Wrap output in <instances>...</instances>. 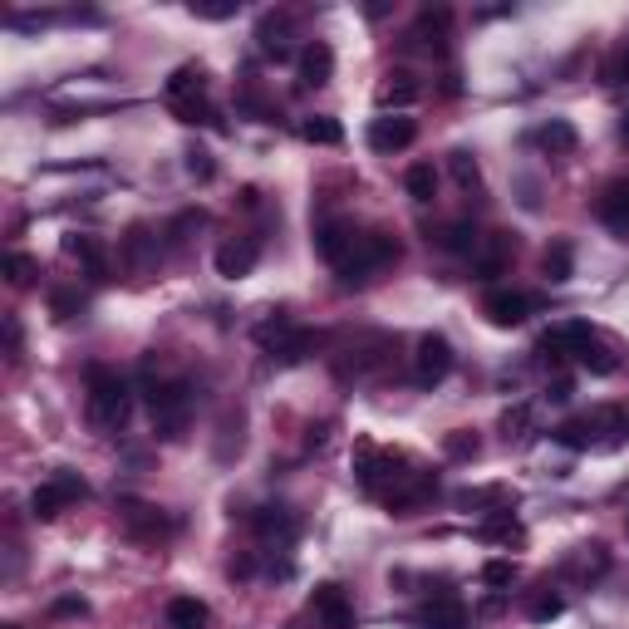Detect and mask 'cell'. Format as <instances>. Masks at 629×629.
I'll return each mask as SVG.
<instances>
[{
    "label": "cell",
    "instance_id": "6da1fadb",
    "mask_svg": "<svg viewBox=\"0 0 629 629\" xmlns=\"http://www.w3.org/2000/svg\"><path fill=\"white\" fill-rule=\"evenodd\" d=\"M128 413H133L128 384L118 379L114 369L94 364V369H89V423H94L99 433H123V428H128Z\"/></svg>",
    "mask_w": 629,
    "mask_h": 629
},
{
    "label": "cell",
    "instance_id": "7a4b0ae2",
    "mask_svg": "<svg viewBox=\"0 0 629 629\" xmlns=\"http://www.w3.org/2000/svg\"><path fill=\"white\" fill-rule=\"evenodd\" d=\"M148 418H153V433L163 443H182L187 428H192V384H182V379L148 384Z\"/></svg>",
    "mask_w": 629,
    "mask_h": 629
},
{
    "label": "cell",
    "instance_id": "3957f363",
    "mask_svg": "<svg viewBox=\"0 0 629 629\" xmlns=\"http://www.w3.org/2000/svg\"><path fill=\"white\" fill-rule=\"evenodd\" d=\"M389 261H399V241H394L389 231H364V236H359V246L349 251V261L340 266V281H344V286L369 281V276H374V271H384Z\"/></svg>",
    "mask_w": 629,
    "mask_h": 629
},
{
    "label": "cell",
    "instance_id": "277c9868",
    "mask_svg": "<svg viewBox=\"0 0 629 629\" xmlns=\"http://www.w3.org/2000/svg\"><path fill=\"white\" fill-rule=\"evenodd\" d=\"M84 497H89V482H84L79 472L59 467L50 482H40V487L30 492V512H35V521H55L64 507H74V502H84Z\"/></svg>",
    "mask_w": 629,
    "mask_h": 629
},
{
    "label": "cell",
    "instance_id": "5b68a950",
    "mask_svg": "<svg viewBox=\"0 0 629 629\" xmlns=\"http://www.w3.org/2000/svg\"><path fill=\"white\" fill-rule=\"evenodd\" d=\"M453 344L448 335H423L418 340V354H413V379L423 384V389H433V384H443L448 374H453Z\"/></svg>",
    "mask_w": 629,
    "mask_h": 629
},
{
    "label": "cell",
    "instance_id": "8992f818",
    "mask_svg": "<svg viewBox=\"0 0 629 629\" xmlns=\"http://www.w3.org/2000/svg\"><path fill=\"white\" fill-rule=\"evenodd\" d=\"M310 615L325 629H354V605H349L344 585H335V580H325V585L310 590Z\"/></svg>",
    "mask_w": 629,
    "mask_h": 629
},
{
    "label": "cell",
    "instance_id": "52a82bcc",
    "mask_svg": "<svg viewBox=\"0 0 629 629\" xmlns=\"http://www.w3.org/2000/svg\"><path fill=\"white\" fill-rule=\"evenodd\" d=\"M359 236H364V231H354V222L330 217V222H320V227H315V251H320V256L340 271L344 261H349V251L359 246Z\"/></svg>",
    "mask_w": 629,
    "mask_h": 629
},
{
    "label": "cell",
    "instance_id": "ba28073f",
    "mask_svg": "<svg viewBox=\"0 0 629 629\" xmlns=\"http://www.w3.org/2000/svg\"><path fill=\"white\" fill-rule=\"evenodd\" d=\"M531 310H536V300L521 295V290H492V295L482 300V315H487L497 330H516V325H526Z\"/></svg>",
    "mask_w": 629,
    "mask_h": 629
},
{
    "label": "cell",
    "instance_id": "9c48e42d",
    "mask_svg": "<svg viewBox=\"0 0 629 629\" xmlns=\"http://www.w3.org/2000/svg\"><path fill=\"white\" fill-rule=\"evenodd\" d=\"M364 138H369V148H374V153H403V148L418 138V123H413V118H403V114H384V118H374V123H369V133H364Z\"/></svg>",
    "mask_w": 629,
    "mask_h": 629
},
{
    "label": "cell",
    "instance_id": "30bf717a",
    "mask_svg": "<svg viewBox=\"0 0 629 629\" xmlns=\"http://www.w3.org/2000/svg\"><path fill=\"white\" fill-rule=\"evenodd\" d=\"M256 261H261V246L251 236H231L217 246V276H227V281H246L256 271Z\"/></svg>",
    "mask_w": 629,
    "mask_h": 629
},
{
    "label": "cell",
    "instance_id": "8fae6325",
    "mask_svg": "<svg viewBox=\"0 0 629 629\" xmlns=\"http://www.w3.org/2000/svg\"><path fill=\"white\" fill-rule=\"evenodd\" d=\"M123 526H128V536H138V541H163L172 531V521L158 507H143V502H123Z\"/></svg>",
    "mask_w": 629,
    "mask_h": 629
},
{
    "label": "cell",
    "instance_id": "7c38bea8",
    "mask_svg": "<svg viewBox=\"0 0 629 629\" xmlns=\"http://www.w3.org/2000/svg\"><path fill=\"white\" fill-rule=\"evenodd\" d=\"M418 629H467V605L458 595H433L423 610H418Z\"/></svg>",
    "mask_w": 629,
    "mask_h": 629
},
{
    "label": "cell",
    "instance_id": "4fadbf2b",
    "mask_svg": "<svg viewBox=\"0 0 629 629\" xmlns=\"http://www.w3.org/2000/svg\"><path fill=\"white\" fill-rule=\"evenodd\" d=\"M64 256H74L84 271H89V281H109V251L99 246V236H64Z\"/></svg>",
    "mask_w": 629,
    "mask_h": 629
},
{
    "label": "cell",
    "instance_id": "5bb4252c",
    "mask_svg": "<svg viewBox=\"0 0 629 629\" xmlns=\"http://www.w3.org/2000/svg\"><path fill=\"white\" fill-rule=\"evenodd\" d=\"M330 79H335V50H330L325 40H310V45L300 50V84L320 89V84H330Z\"/></svg>",
    "mask_w": 629,
    "mask_h": 629
},
{
    "label": "cell",
    "instance_id": "9a60e30c",
    "mask_svg": "<svg viewBox=\"0 0 629 629\" xmlns=\"http://www.w3.org/2000/svg\"><path fill=\"white\" fill-rule=\"evenodd\" d=\"M575 364H580L585 374H595V379H610V374L620 369V359H615V349H610V344L600 340L595 330H590V335L580 340V349H575Z\"/></svg>",
    "mask_w": 629,
    "mask_h": 629
},
{
    "label": "cell",
    "instance_id": "2e32d148",
    "mask_svg": "<svg viewBox=\"0 0 629 629\" xmlns=\"http://www.w3.org/2000/svg\"><path fill=\"white\" fill-rule=\"evenodd\" d=\"M600 222L615 231V236H629V177L605 187V197H600Z\"/></svg>",
    "mask_w": 629,
    "mask_h": 629
},
{
    "label": "cell",
    "instance_id": "e0dca14e",
    "mask_svg": "<svg viewBox=\"0 0 629 629\" xmlns=\"http://www.w3.org/2000/svg\"><path fill=\"white\" fill-rule=\"evenodd\" d=\"M448 25H453V10L438 5V10H418V25H413V40L423 50H443L448 45Z\"/></svg>",
    "mask_w": 629,
    "mask_h": 629
},
{
    "label": "cell",
    "instance_id": "ac0fdd59",
    "mask_svg": "<svg viewBox=\"0 0 629 629\" xmlns=\"http://www.w3.org/2000/svg\"><path fill=\"white\" fill-rule=\"evenodd\" d=\"M256 45L266 59H286L290 55V15H261L256 25Z\"/></svg>",
    "mask_w": 629,
    "mask_h": 629
},
{
    "label": "cell",
    "instance_id": "d6986e66",
    "mask_svg": "<svg viewBox=\"0 0 629 629\" xmlns=\"http://www.w3.org/2000/svg\"><path fill=\"white\" fill-rule=\"evenodd\" d=\"M207 625H212L207 600H197V595H177V600H168V629H207Z\"/></svg>",
    "mask_w": 629,
    "mask_h": 629
},
{
    "label": "cell",
    "instance_id": "ffe728a7",
    "mask_svg": "<svg viewBox=\"0 0 629 629\" xmlns=\"http://www.w3.org/2000/svg\"><path fill=\"white\" fill-rule=\"evenodd\" d=\"M202 94H207V69H202V64H182V69H172V79H168L172 104H192V99H202Z\"/></svg>",
    "mask_w": 629,
    "mask_h": 629
},
{
    "label": "cell",
    "instance_id": "44dd1931",
    "mask_svg": "<svg viewBox=\"0 0 629 629\" xmlns=\"http://www.w3.org/2000/svg\"><path fill=\"white\" fill-rule=\"evenodd\" d=\"M472 261H477V276H502L507 261H512V236H507V231H492L487 246H477Z\"/></svg>",
    "mask_w": 629,
    "mask_h": 629
},
{
    "label": "cell",
    "instance_id": "7402d4cb",
    "mask_svg": "<svg viewBox=\"0 0 629 629\" xmlns=\"http://www.w3.org/2000/svg\"><path fill=\"white\" fill-rule=\"evenodd\" d=\"M153 256H158V236H148V227H133L123 236V261H128L138 276L153 266Z\"/></svg>",
    "mask_w": 629,
    "mask_h": 629
},
{
    "label": "cell",
    "instance_id": "603a6c76",
    "mask_svg": "<svg viewBox=\"0 0 629 629\" xmlns=\"http://www.w3.org/2000/svg\"><path fill=\"white\" fill-rule=\"evenodd\" d=\"M536 143H541L546 153H556V158H561V153H575V148H580V133H575L566 118H551V123H541V128H536Z\"/></svg>",
    "mask_w": 629,
    "mask_h": 629
},
{
    "label": "cell",
    "instance_id": "cb8c5ba5",
    "mask_svg": "<svg viewBox=\"0 0 629 629\" xmlns=\"http://www.w3.org/2000/svg\"><path fill=\"white\" fill-rule=\"evenodd\" d=\"M556 443H561V448H571V453H585V448H595V443H600V428H595V418L585 413V418H571V423H561V428H556Z\"/></svg>",
    "mask_w": 629,
    "mask_h": 629
},
{
    "label": "cell",
    "instance_id": "d4e9b609",
    "mask_svg": "<svg viewBox=\"0 0 629 629\" xmlns=\"http://www.w3.org/2000/svg\"><path fill=\"white\" fill-rule=\"evenodd\" d=\"M541 271H546V281H551V286H566V281L575 276L571 241H556V246H546V256H541Z\"/></svg>",
    "mask_w": 629,
    "mask_h": 629
},
{
    "label": "cell",
    "instance_id": "484cf974",
    "mask_svg": "<svg viewBox=\"0 0 629 629\" xmlns=\"http://www.w3.org/2000/svg\"><path fill=\"white\" fill-rule=\"evenodd\" d=\"M566 571L580 575V580H600V575L610 571V556H605V546H575V556L566 561Z\"/></svg>",
    "mask_w": 629,
    "mask_h": 629
},
{
    "label": "cell",
    "instance_id": "4316f807",
    "mask_svg": "<svg viewBox=\"0 0 629 629\" xmlns=\"http://www.w3.org/2000/svg\"><path fill=\"white\" fill-rule=\"evenodd\" d=\"M300 138H305V143H320V148H340L344 128L330 114H315V118H300Z\"/></svg>",
    "mask_w": 629,
    "mask_h": 629
},
{
    "label": "cell",
    "instance_id": "83f0119b",
    "mask_svg": "<svg viewBox=\"0 0 629 629\" xmlns=\"http://www.w3.org/2000/svg\"><path fill=\"white\" fill-rule=\"evenodd\" d=\"M256 531H261L266 541L286 546L290 536H295V516H290L286 507H266V512H256Z\"/></svg>",
    "mask_w": 629,
    "mask_h": 629
},
{
    "label": "cell",
    "instance_id": "f1b7e54d",
    "mask_svg": "<svg viewBox=\"0 0 629 629\" xmlns=\"http://www.w3.org/2000/svg\"><path fill=\"white\" fill-rule=\"evenodd\" d=\"M403 187H408L413 202H433L438 197V168L433 163H413V168L403 172Z\"/></svg>",
    "mask_w": 629,
    "mask_h": 629
},
{
    "label": "cell",
    "instance_id": "f546056e",
    "mask_svg": "<svg viewBox=\"0 0 629 629\" xmlns=\"http://www.w3.org/2000/svg\"><path fill=\"white\" fill-rule=\"evenodd\" d=\"M413 99H418V84H413L408 74H389V79L379 84V104H384V109H408Z\"/></svg>",
    "mask_w": 629,
    "mask_h": 629
},
{
    "label": "cell",
    "instance_id": "4dcf8cb0",
    "mask_svg": "<svg viewBox=\"0 0 629 629\" xmlns=\"http://www.w3.org/2000/svg\"><path fill=\"white\" fill-rule=\"evenodd\" d=\"M477 246H482V236L472 222H448L443 227V251H453V256H477Z\"/></svg>",
    "mask_w": 629,
    "mask_h": 629
},
{
    "label": "cell",
    "instance_id": "1f68e13d",
    "mask_svg": "<svg viewBox=\"0 0 629 629\" xmlns=\"http://www.w3.org/2000/svg\"><path fill=\"white\" fill-rule=\"evenodd\" d=\"M561 610H566V600H561L556 590H536V595L526 600V620H531V625H551V620H561Z\"/></svg>",
    "mask_w": 629,
    "mask_h": 629
},
{
    "label": "cell",
    "instance_id": "d6a6232c",
    "mask_svg": "<svg viewBox=\"0 0 629 629\" xmlns=\"http://www.w3.org/2000/svg\"><path fill=\"white\" fill-rule=\"evenodd\" d=\"M590 418H595L600 433H610V443H625L629 438V408L625 403H610V408H600V413H590Z\"/></svg>",
    "mask_w": 629,
    "mask_h": 629
},
{
    "label": "cell",
    "instance_id": "836d02e7",
    "mask_svg": "<svg viewBox=\"0 0 629 629\" xmlns=\"http://www.w3.org/2000/svg\"><path fill=\"white\" fill-rule=\"evenodd\" d=\"M443 453H448V458H458V462H472L477 453H482V438H477V433H467V428H458V433H448V438H443Z\"/></svg>",
    "mask_w": 629,
    "mask_h": 629
},
{
    "label": "cell",
    "instance_id": "e575fe53",
    "mask_svg": "<svg viewBox=\"0 0 629 629\" xmlns=\"http://www.w3.org/2000/svg\"><path fill=\"white\" fill-rule=\"evenodd\" d=\"M35 271H40L35 256H25V251H10V256H5V281H10V286H30Z\"/></svg>",
    "mask_w": 629,
    "mask_h": 629
},
{
    "label": "cell",
    "instance_id": "d590c367",
    "mask_svg": "<svg viewBox=\"0 0 629 629\" xmlns=\"http://www.w3.org/2000/svg\"><path fill=\"white\" fill-rule=\"evenodd\" d=\"M448 163H453V177H458V187H477L482 182V168H477V158L458 148V153H448Z\"/></svg>",
    "mask_w": 629,
    "mask_h": 629
},
{
    "label": "cell",
    "instance_id": "8d00e7d4",
    "mask_svg": "<svg viewBox=\"0 0 629 629\" xmlns=\"http://www.w3.org/2000/svg\"><path fill=\"white\" fill-rule=\"evenodd\" d=\"M50 315H55V320L84 315V295H79V290H55V295H50Z\"/></svg>",
    "mask_w": 629,
    "mask_h": 629
},
{
    "label": "cell",
    "instance_id": "74e56055",
    "mask_svg": "<svg viewBox=\"0 0 629 629\" xmlns=\"http://www.w3.org/2000/svg\"><path fill=\"white\" fill-rule=\"evenodd\" d=\"M202 227H207V217H202V212H182V217L168 227V241H172V246H187V241H192V231H202Z\"/></svg>",
    "mask_w": 629,
    "mask_h": 629
},
{
    "label": "cell",
    "instance_id": "f35d334b",
    "mask_svg": "<svg viewBox=\"0 0 629 629\" xmlns=\"http://www.w3.org/2000/svg\"><path fill=\"white\" fill-rule=\"evenodd\" d=\"M512 580H516L512 561H487V566H482V585H492V590H507Z\"/></svg>",
    "mask_w": 629,
    "mask_h": 629
},
{
    "label": "cell",
    "instance_id": "ab89813d",
    "mask_svg": "<svg viewBox=\"0 0 629 629\" xmlns=\"http://www.w3.org/2000/svg\"><path fill=\"white\" fill-rule=\"evenodd\" d=\"M187 172H192V177H202V182H212V177H217L212 153H202V148H187Z\"/></svg>",
    "mask_w": 629,
    "mask_h": 629
},
{
    "label": "cell",
    "instance_id": "60d3db41",
    "mask_svg": "<svg viewBox=\"0 0 629 629\" xmlns=\"http://www.w3.org/2000/svg\"><path fill=\"white\" fill-rule=\"evenodd\" d=\"M526 423H531V408H526V403H516V408L502 413V433H507V438H521V428H526Z\"/></svg>",
    "mask_w": 629,
    "mask_h": 629
},
{
    "label": "cell",
    "instance_id": "b9f144b4",
    "mask_svg": "<svg viewBox=\"0 0 629 629\" xmlns=\"http://www.w3.org/2000/svg\"><path fill=\"white\" fill-rule=\"evenodd\" d=\"M172 109H177V118H182V123H217V114H212L202 99H192V104H172Z\"/></svg>",
    "mask_w": 629,
    "mask_h": 629
},
{
    "label": "cell",
    "instance_id": "7bdbcfd3",
    "mask_svg": "<svg viewBox=\"0 0 629 629\" xmlns=\"http://www.w3.org/2000/svg\"><path fill=\"white\" fill-rule=\"evenodd\" d=\"M192 15H202V20H231L236 15V5H202V0H192Z\"/></svg>",
    "mask_w": 629,
    "mask_h": 629
},
{
    "label": "cell",
    "instance_id": "ee69618b",
    "mask_svg": "<svg viewBox=\"0 0 629 629\" xmlns=\"http://www.w3.org/2000/svg\"><path fill=\"white\" fill-rule=\"evenodd\" d=\"M55 615H89V600H79V595H64V600H55Z\"/></svg>",
    "mask_w": 629,
    "mask_h": 629
},
{
    "label": "cell",
    "instance_id": "f6af8a7d",
    "mask_svg": "<svg viewBox=\"0 0 629 629\" xmlns=\"http://www.w3.org/2000/svg\"><path fill=\"white\" fill-rule=\"evenodd\" d=\"M605 74H610V84H629V45H625V55L615 59V64H610Z\"/></svg>",
    "mask_w": 629,
    "mask_h": 629
},
{
    "label": "cell",
    "instance_id": "bcb514c9",
    "mask_svg": "<svg viewBox=\"0 0 629 629\" xmlns=\"http://www.w3.org/2000/svg\"><path fill=\"white\" fill-rule=\"evenodd\" d=\"M5 349L10 359H20V320H5Z\"/></svg>",
    "mask_w": 629,
    "mask_h": 629
},
{
    "label": "cell",
    "instance_id": "7dc6e473",
    "mask_svg": "<svg viewBox=\"0 0 629 629\" xmlns=\"http://www.w3.org/2000/svg\"><path fill=\"white\" fill-rule=\"evenodd\" d=\"M625 138H629V118H625Z\"/></svg>",
    "mask_w": 629,
    "mask_h": 629
},
{
    "label": "cell",
    "instance_id": "c3c4849f",
    "mask_svg": "<svg viewBox=\"0 0 629 629\" xmlns=\"http://www.w3.org/2000/svg\"><path fill=\"white\" fill-rule=\"evenodd\" d=\"M5 629H20V625H5Z\"/></svg>",
    "mask_w": 629,
    "mask_h": 629
}]
</instances>
